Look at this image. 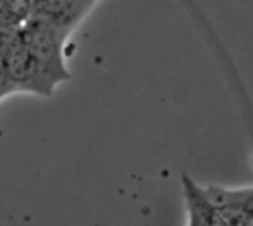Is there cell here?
Wrapping results in <instances>:
<instances>
[{
    "label": "cell",
    "mask_w": 253,
    "mask_h": 226,
    "mask_svg": "<svg viewBox=\"0 0 253 226\" xmlns=\"http://www.w3.org/2000/svg\"><path fill=\"white\" fill-rule=\"evenodd\" d=\"M21 34L40 73L53 87L71 78L62 53V43L67 33L37 15L24 22Z\"/></svg>",
    "instance_id": "cell-1"
},
{
    "label": "cell",
    "mask_w": 253,
    "mask_h": 226,
    "mask_svg": "<svg viewBox=\"0 0 253 226\" xmlns=\"http://www.w3.org/2000/svg\"><path fill=\"white\" fill-rule=\"evenodd\" d=\"M7 75L15 84L18 92H30L39 96H50L53 86L43 77L33 56L30 55L21 30L10 46L4 50L0 58Z\"/></svg>",
    "instance_id": "cell-2"
},
{
    "label": "cell",
    "mask_w": 253,
    "mask_h": 226,
    "mask_svg": "<svg viewBox=\"0 0 253 226\" xmlns=\"http://www.w3.org/2000/svg\"><path fill=\"white\" fill-rule=\"evenodd\" d=\"M206 191L219 209L224 226L253 225V187L228 189L211 185Z\"/></svg>",
    "instance_id": "cell-3"
},
{
    "label": "cell",
    "mask_w": 253,
    "mask_h": 226,
    "mask_svg": "<svg viewBox=\"0 0 253 226\" xmlns=\"http://www.w3.org/2000/svg\"><path fill=\"white\" fill-rule=\"evenodd\" d=\"M182 192L187 207L188 225L224 226L219 209L211 200L206 188L200 187L191 176L182 173Z\"/></svg>",
    "instance_id": "cell-4"
},
{
    "label": "cell",
    "mask_w": 253,
    "mask_h": 226,
    "mask_svg": "<svg viewBox=\"0 0 253 226\" xmlns=\"http://www.w3.org/2000/svg\"><path fill=\"white\" fill-rule=\"evenodd\" d=\"M15 92H18V90H16L15 84L12 83L10 77L7 75V73H6L3 64L0 62V101L4 99L6 96L15 93Z\"/></svg>",
    "instance_id": "cell-5"
}]
</instances>
